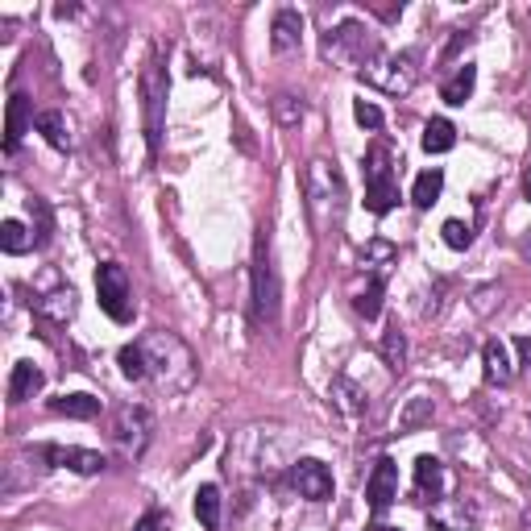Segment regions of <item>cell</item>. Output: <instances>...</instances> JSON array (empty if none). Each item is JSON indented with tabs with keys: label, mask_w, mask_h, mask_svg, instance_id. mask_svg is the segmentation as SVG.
<instances>
[{
	"label": "cell",
	"mask_w": 531,
	"mask_h": 531,
	"mask_svg": "<svg viewBox=\"0 0 531 531\" xmlns=\"http://www.w3.org/2000/svg\"><path fill=\"white\" fill-rule=\"evenodd\" d=\"M137 345H142L146 382L158 386L162 395H183L195 386V357L175 332H146Z\"/></svg>",
	"instance_id": "cell-1"
},
{
	"label": "cell",
	"mask_w": 531,
	"mask_h": 531,
	"mask_svg": "<svg viewBox=\"0 0 531 531\" xmlns=\"http://www.w3.org/2000/svg\"><path fill=\"white\" fill-rule=\"evenodd\" d=\"M303 200H307V216H312L316 237H328L332 229H341V220H345V183H341L337 162H328V158L307 162Z\"/></svg>",
	"instance_id": "cell-2"
},
{
	"label": "cell",
	"mask_w": 531,
	"mask_h": 531,
	"mask_svg": "<svg viewBox=\"0 0 531 531\" xmlns=\"http://www.w3.org/2000/svg\"><path fill=\"white\" fill-rule=\"evenodd\" d=\"M399 166H403V158L390 150V142H382V137L366 150V158H361V175H366V208L374 216H386L399 204Z\"/></svg>",
	"instance_id": "cell-3"
},
{
	"label": "cell",
	"mask_w": 531,
	"mask_h": 531,
	"mask_svg": "<svg viewBox=\"0 0 531 531\" xmlns=\"http://www.w3.org/2000/svg\"><path fill=\"white\" fill-rule=\"evenodd\" d=\"M320 54L328 63H337V67H349V71H366L378 54H382V42L374 30H366L361 21H341L337 30H328L324 42H320Z\"/></svg>",
	"instance_id": "cell-4"
},
{
	"label": "cell",
	"mask_w": 531,
	"mask_h": 531,
	"mask_svg": "<svg viewBox=\"0 0 531 531\" xmlns=\"http://www.w3.org/2000/svg\"><path fill=\"white\" fill-rule=\"evenodd\" d=\"M278 303H283V287H278V270L270 258V237L262 229L254 241V287H249V320H254V328L278 324Z\"/></svg>",
	"instance_id": "cell-5"
},
{
	"label": "cell",
	"mask_w": 531,
	"mask_h": 531,
	"mask_svg": "<svg viewBox=\"0 0 531 531\" xmlns=\"http://www.w3.org/2000/svg\"><path fill=\"white\" fill-rule=\"evenodd\" d=\"M137 88H142L146 146H150V158H158L162 154V133H166V92H171V79H166V67H162V50H150Z\"/></svg>",
	"instance_id": "cell-6"
},
{
	"label": "cell",
	"mask_w": 531,
	"mask_h": 531,
	"mask_svg": "<svg viewBox=\"0 0 531 531\" xmlns=\"http://www.w3.org/2000/svg\"><path fill=\"white\" fill-rule=\"evenodd\" d=\"M113 449L125 461H142V453L150 449V436H154V415L142 403H125L113 411Z\"/></svg>",
	"instance_id": "cell-7"
},
{
	"label": "cell",
	"mask_w": 531,
	"mask_h": 531,
	"mask_svg": "<svg viewBox=\"0 0 531 531\" xmlns=\"http://www.w3.org/2000/svg\"><path fill=\"white\" fill-rule=\"evenodd\" d=\"M361 79L374 83V88L386 96H407L419 83V59H415V50H399V54L382 50L378 59L361 71Z\"/></svg>",
	"instance_id": "cell-8"
},
{
	"label": "cell",
	"mask_w": 531,
	"mask_h": 531,
	"mask_svg": "<svg viewBox=\"0 0 531 531\" xmlns=\"http://www.w3.org/2000/svg\"><path fill=\"white\" fill-rule=\"evenodd\" d=\"M96 299H100V312L113 320V324H129L133 320V283H129V270L121 262H104L96 270Z\"/></svg>",
	"instance_id": "cell-9"
},
{
	"label": "cell",
	"mask_w": 531,
	"mask_h": 531,
	"mask_svg": "<svg viewBox=\"0 0 531 531\" xmlns=\"http://www.w3.org/2000/svg\"><path fill=\"white\" fill-rule=\"evenodd\" d=\"M34 453H38L46 465L71 469V473H79V478H92V473H104V469H108V457H104V453L75 449V444H38Z\"/></svg>",
	"instance_id": "cell-10"
},
{
	"label": "cell",
	"mask_w": 531,
	"mask_h": 531,
	"mask_svg": "<svg viewBox=\"0 0 531 531\" xmlns=\"http://www.w3.org/2000/svg\"><path fill=\"white\" fill-rule=\"evenodd\" d=\"M291 482H295V490H299V498H307V502H328L332 498V469L324 465V461H316V457H303V461H295L291 465Z\"/></svg>",
	"instance_id": "cell-11"
},
{
	"label": "cell",
	"mask_w": 531,
	"mask_h": 531,
	"mask_svg": "<svg viewBox=\"0 0 531 531\" xmlns=\"http://www.w3.org/2000/svg\"><path fill=\"white\" fill-rule=\"evenodd\" d=\"M478 527V507L469 498H440L428 507V531H473Z\"/></svg>",
	"instance_id": "cell-12"
},
{
	"label": "cell",
	"mask_w": 531,
	"mask_h": 531,
	"mask_svg": "<svg viewBox=\"0 0 531 531\" xmlns=\"http://www.w3.org/2000/svg\"><path fill=\"white\" fill-rule=\"evenodd\" d=\"M382 295H386V278L370 274V270H357L353 283H349V303L361 320H378L382 316Z\"/></svg>",
	"instance_id": "cell-13"
},
{
	"label": "cell",
	"mask_w": 531,
	"mask_h": 531,
	"mask_svg": "<svg viewBox=\"0 0 531 531\" xmlns=\"http://www.w3.org/2000/svg\"><path fill=\"white\" fill-rule=\"evenodd\" d=\"M399 498V465L390 461V457H378L374 461V473H370V482H366V502H370V511H386L390 502Z\"/></svg>",
	"instance_id": "cell-14"
},
{
	"label": "cell",
	"mask_w": 531,
	"mask_h": 531,
	"mask_svg": "<svg viewBox=\"0 0 531 531\" xmlns=\"http://www.w3.org/2000/svg\"><path fill=\"white\" fill-rule=\"evenodd\" d=\"M34 312L50 324H67L75 312H79V295L71 287H54V291H42L34 295Z\"/></svg>",
	"instance_id": "cell-15"
},
{
	"label": "cell",
	"mask_w": 531,
	"mask_h": 531,
	"mask_svg": "<svg viewBox=\"0 0 531 531\" xmlns=\"http://www.w3.org/2000/svg\"><path fill=\"white\" fill-rule=\"evenodd\" d=\"M299 42H303V17H299V9H278L274 21H270V46H274V54H291V50H299Z\"/></svg>",
	"instance_id": "cell-16"
},
{
	"label": "cell",
	"mask_w": 531,
	"mask_h": 531,
	"mask_svg": "<svg viewBox=\"0 0 531 531\" xmlns=\"http://www.w3.org/2000/svg\"><path fill=\"white\" fill-rule=\"evenodd\" d=\"M444 494V461L440 457H415V502H440Z\"/></svg>",
	"instance_id": "cell-17"
},
{
	"label": "cell",
	"mask_w": 531,
	"mask_h": 531,
	"mask_svg": "<svg viewBox=\"0 0 531 531\" xmlns=\"http://www.w3.org/2000/svg\"><path fill=\"white\" fill-rule=\"evenodd\" d=\"M328 399H332V407H337L341 415H349V419L366 415V407H370L366 390H361V386H357L349 374H337V378H332V386H328Z\"/></svg>",
	"instance_id": "cell-18"
},
{
	"label": "cell",
	"mask_w": 531,
	"mask_h": 531,
	"mask_svg": "<svg viewBox=\"0 0 531 531\" xmlns=\"http://www.w3.org/2000/svg\"><path fill=\"white\" fill-rule=\"evenodd\" d=\"M482 378L490 386H511L515 378V361H511V349L502 341H486L482 345Z\"/></svg>",
	"instance_id": "cell-19"
},
{
	"label": "cell",
	"mask_w": 531,
	"mask_h": 531,
	"mask_svg": "<svg viewBox=\"0 0 531 531\" xmlns=\"http://www.w3.org/2000/svg\"><path fill=\"white\" fill-rule=\"evenodd\" d=\"M9 121H5V154H17V146H21V137H25V129H30V121H38L34 117V104H30V96H21V92H13L9 96V113H5Z\"/></svg>",
	"instance_id": "cell-20"
},
{
	"label": "cell",
	"mask_w": 531,
	"mask_h": 531,
	"mask_svg": "<svg viewBox=\"0 0 531 531\" xmlns=\"http://www.w3.org/2000/svg\"><path fill=\"white\" fill-rule=\"evenodd\" d=\"M42 386H46L42 366H34V361H17L13 374H9V403H13V407H17V403H30Z\"/></svg>",
	"instance_id": "cell-21"
},
{
	"label": "cell",
	"mask_w": 531,
	"mask_h": 531,
	"mask_svg": "<svg viewBox=\"0 0 531 531\" xmlns=\"http://www.w3.org/2000/svg\"><path fill=\"white\" fill-rule=\"evenodd\" d=\"M395 262H399V249L390 245L386 237H374V241H366L361 245V270H370V274H390L395 270Z\"/></svg>",
	"instance_id": "cell-22"
},
{
	"label": "cell",
	"mask_w": 531,
	"mask_h": 531,
	"mask_svg": "<svg viewBox=\"0 0 531 531\" xmlns=\"http://www.w3.org/2000/svg\"><path fill=\"white\" fill-rule=\"evenodd\" d=\"M419 146H424V154H449L457 146V125L449 117H432L424 125V137H419Z\"/></svg>",
	"instance_id": "cell-23"
},
{
	"label": "cell",
	"mask_w": 531,
	"mask_h": 531,
	"mask_svg": "<svg viewBox=\"0 0 531 531\" xmlns=\"http://www.w3.org/2000/svg\"><path fill=\"white\" fill-rule=\"evenodd\" d=\"M473 88H478V67L465 63V67L453 71V79H444L440 100H444V104H453V108H461V104L473 96Z\"/></svg>",
	"instance_id": "cell-24"
},
{
	"label": "cell",
	"mask_w": 531,
	"mask_h": 531,
	"mask_svg": "<svg viewBox=\"0 0 531 531\" xmlns=\"http://www.w3.org/2000/svg\"><path fill=\"white\" fill-rule=\"evenodd\" d=\"M50 411L54 415H67V419H100V411H104V403L96 399V395H59V399H50Z\"/></svg>",
	"instance_id": "cell-25"
},
{
	"label": "cell",
	"mask_w": 531,
	"mask_h": 531,
	"mask_svg": "<svg viewBox=\"0 0 531 531\" xmlns=\"http://www.w3.org/2000/svg\"><path fill=\"white\" fill-rule=\"evenodd\" d=\"M432 415H436V403H432V395H411V399H407V407L399 411V436H407V432H419V428H428V424H432Z\"/></svg>",
	"instance_id": "cell-26"
},
{
	"label": "cell",
	"mask_w": 531,
	"mask_h": 531,
	"mask_svg": "<svg viewBox=\"0 0 531 531\" xmlns=\"http://www.w3.org/2000/svg\"><path fill=\"white\" fill-rule=\"evenodd\" d=\"M34 125H38V133L46 137V142H50L54 150H63V154L71 150V129H67V117L59 113V108H42Z\"/></svg>",
	"instance_id": "cell-27"
},
{
	"label": "cell",
	"mask_w": 531,
	"mask_h": 531,
	"mask_svg": "<svg viewBox=\"0 0 531 531\" xmlns=\"http://www.w3.org/2000/svg\"><path fill=\"white\" fill-rule=\"evenodd\" d=\"M382 357H386L390 374H403V366H407V337H403L399 320H390L386 332H382Z\"/></svg>",
	"instance_id": "cell-28"
},
{
	"label": "cell",
	"mask_w": 531,
	"mask_h": 531,
	"mask_svg": "<svg viewBox=\"0 0 531 531\" xmlns=\"http://www.w3.org/2000/svg\"><path fill=\"white\" fill-rule=\"evenodd\" d=\"M195 519L204 531H220V486H200L195 490Z\"/></svg>",
	"instance_id": "cell-29"
},
{
	"label": "cell",
	"mask_w": 531,
	"mask_h": 531,
	"mask_svg": "<svg viewBox=\"0 0 531 531\" xmlns=\"http://www.w3.org/2000/svg\"><path fill=\"white\" fill-rule=\"evenodd\" d=\"M38 245V237L30 233L21 225V220H5V225H0V249H5V254H30V249Z\"/></svg>",
	"instance_id": "cell-30"
},
{
	"label": "cell",
	"mask_w": 531,
	"mask_h": 531,
	"mask_svg": "<svg viewBox=\"0 0 531 531\" xmlns=\"http://www.w3.org/2000/svg\"><path fill=\"white\" fill-rule=\"evenodd\" d=\"M440 191H444V171H440V166H432V171H424V175L415 179L411 204H415V208H432V204L440 200Z\"/></svg>",
	"instance_id": "cell-31"
},
{
	"label": "cell",
	"mask_w": 531,
	"mask_h": 531,
	"mask_svg": "<svg viewBox=\"0 0 531 531\" xmlns=\"http://www.w3.org/2000/svg\"><path fill=\"white\" fill-rule=\"evenodd\" d=\"M303 117H307V104L299 96H291V92H278L274 96V121L283 125V129H299Z\"/></svg>",
	"instance_id": "cell-32"
},
{
	"label": "cell",
	"mask_w": 531,
	"mask_h": 531,
	"mask_svg": "<svg viewBox=\"0 0 531 531\" xmlns=\"http://www.w3.org/2000/svg\"><path fill=\"white\" fill-rule=\"evenodd\" d=\"M117 361H121V374L129 378V382H137L142 386L146 382V366H142V345H121V353H117Z\"/></svg>",
	"instance_id": "cell-33"
},
{
	"label": "cell",
	"mask_w": 531,
	"mask_h": 531,
	"mask_svg": "<svg viewBox=\"0 0 531 531\" xmlns=\"http://www.w3.org/2000/svg\"><path fill=\"white\" fill-rule=\"evenodd\" d=\"M30 216H34V237H38V245H46L50 241V229H54V216H50L42 195H34V200H30Z\"/></svg>",
	"instance_id": "cell-34"
},
{
	"label": "cell",
	"mask_w": 531,
	"mask_h": 531,
	"mask_svg": "<svg viewBox=\"0 0 531 531\" xmlns=\"http://www.w3.org/2000/svg\"><path fill=\"white\" fill-rule=\"evenodd\" d=\"M444 245L449 249H469L473 245V225H465V220H444Z\"/></svg>",
	"instance_id": "cell-35"
},
{
	"label": "cell",
	"mask_w": 531,
	"mask_h": 531,
	"mask_svg": "<svg viewBox=\"0 0 531 531\" xmlns=\"http://www.w3.org/2000/svg\"><path fill=\"white\" fill-rule=\"evenodd\" d=\"M353 117H357V125H361V129H370V133H378V129H382V108H378V104H370V100H357V104H353Z\"/></svg>",
	"instance_id": "cell-36"
},
{
	"label": "cell",
	"mask_w": 531,
	"mask_h": 531,
	"mask_svg": "<svg viewBox=\"0 0 531 531\" xmlns=\"http://www.w3.org/2000/svg\"><path fill=\"white\" fill-rule=\"evenodd\" d=\"M469 42H473V34H469V30H453V38H449V46H444V54H440V59H444V63H449V59H457V54H461Z\"/></svg>",
	"instance_id": "cell-37"
},
{
	"label": "cell",
	"mask_w": 531,
	"mask_h": 531,
	"mask_svg": "<svg viewBox=\"0 0 531 531\" xmlns=\"http://www.w3.org/2000/svg\"><path fill=\"white\" fill-rule=\"evenodd\" d=\"M158 527H162V515H158V511H150V515H146L142 523H137L133 531H158Z\"/></svg>",
	"instance_id": "cell-38"
},
{
	"label": "cell",
	"mask_w": 531,
	"mask_h": 531,
	"mask_svg": "<svg viewBox=\"0 0 531 531\" xmlns=\"http://www.w3.org/2000/svg\"><path fill=\"white\" fill-rule=\"evenodd\" d=\"M519 254H523V262L531 266V229L523 233V241H519Z\"/></svg>",
	"instance_id": "cell-39"
},
{
	"label": "cell",
	"mask_w": 531,
	"mask_h": 531,
	"mask_svg": "<svg viewBox=\"0 0 531 531\" xmlns=\"http://www.w3.org/2000/svg\"><path fill=\"white\" fill-rule=\"evenodd\" d=\"M519 357H523V366H531V337H519Z\"/></svg>",
	"instance_id": "cell-40"
},
{
	"label": "cell",
	"mask_w": 531,
	"mask_h": 531,
	"mask_svg": "<svg viewBox=\"0 0 531 531\" xmlns=\"http://www.w3.org/2000/svg\"><path fill=\"white\" fill-rule=\"evenodd\" d=\"M523 195H527V204H531V166H527V175H523Z\"/></svg>",
	"instance_id": "cell-41"
},
{
	"label": "cell",
	"mask_w": 531,
	"mask_h": 531,
	"mask_svg": "<svg viewBox=\"0 0 531 531\" xmlns=\"http://www.w3.org/2000/svg\"><path fill=\"white\" fill-rule=\"evenodd\" d=\"M366 531H399V527H386V523H370Z\"/></svg>",
	"instance_id": "cell-42"
},
{
	"label": "cell",
	"mask_w": 531,
	"mask_h": 531,
	"mask_svg": "<svg viewBox=\"0 0 531 531\" xmlns=\"http://www.w3.org/2000/svg\"><path fill=\"white\" fill-rule=\"evenodd\" d=\"M523 531H531V511H527V515H523Z\"/></svg>",
	"instance_id": "cell-43"
},
{
	"label": "cell",
	"mask_w": 531,
	"mask_h": 531,
	"mask_svg": "<svg viewBox=\"0 0 531 531\" xmlns=\"http://www.w3.org/2000/svg\"><path fill=\"white\" fill-rule=\"evenodd\" d=\"M527 428H531V415H527Z\"/></svg>",
	"instance_id": "cell-44"
}]
</instances>
